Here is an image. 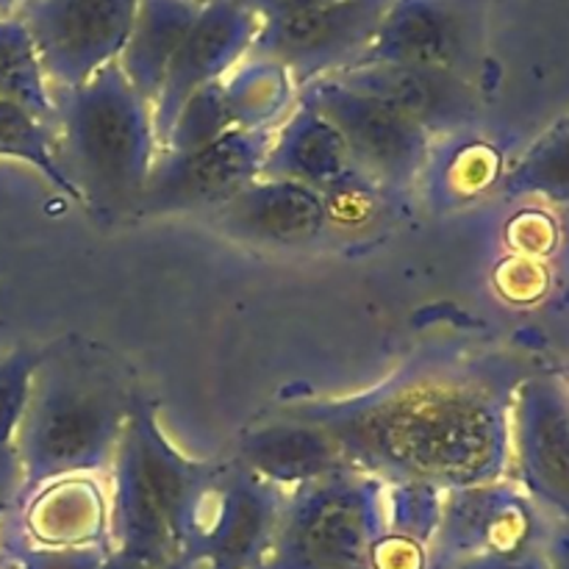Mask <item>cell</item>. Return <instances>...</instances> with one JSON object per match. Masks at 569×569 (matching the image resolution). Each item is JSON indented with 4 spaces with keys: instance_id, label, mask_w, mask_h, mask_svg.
Segmentation results:
<instances>
[{
    "instance_id": "11",
    "label": "cell",
    "mask_w": 569,
    "mask_h": 569,
    "mask_svg": "<svg viewBox=\"0 0 569 569\" xmlns=\"http://www.w3.org/2000/svg\"><path fill=\"white\" fill-rule=\"evenodd\" d=\"M287 498L233 459L217 467L200 509L189 569H261Z\"/></svg>"
},
{
    "instance_id": "24",
    "label": "cell",
    "mask_w": 569,
    "mask_h": 569,
    "mask_svg": "<svg viewBox=\"0 0 569 569\" xmlns=\"http://www.w3.org/2000/svg\"><path fill=\"white\" fill-rule=\"evenodd\" d=\"M506 198H539L569 206V120L545 133L503 178Z\"/></svg>"
},
{
    "instance_id": "25",
    "label": "cell",
    "mask_w": 569,
    "mask_h": 569,
    "mask_svg": "<svg viewBox=\"0 0 569 569\" xmlns=\"http://www.w3.org/2000/svg\"><path fill=\"white\" fill-rule=\"evenodd\" d=\"M233 128H237V122H233L231 109L226 103L220 78V81L209 83L200 92H194L183 103L176 122H172L170 133L161 142L159 153H189V150L206 148V144L217 142V139L226 137Z\"/></svg>"
},
{
    "instance_id": "13",
    "label": "cell",
    "mask_w": 569,
    "mask_h": 569,
    "mask_svg": "<svg viewBox=\"0 0 569 569\" xmlns=\"http://www.w3.org/2000/svg\"><path fill=\"white\" fill-rule=\"evenodd\" d=\"M548 528V517L517 483L498 481L453 489L442 495L428 559L431 569H445L467 556L542 548Z\"/></svg>"
},
{
    "instance_id": "22",
    "label": "cell",
    "mask_w": 569,
    "mask_h": 569,
    "mask_svg": "<svg viewBox=\"0 0 569 569\" xmlns=\"http://www.w3.org/2000/svg\"><path fill=\"white\" fill-rule=\"evenodd\" d=\"M0 98L53 128L56 92L20 17H0Z\"/></svg>"
},
{
    "instance_id": "26",
    "label": "cell",
    "mask_w": 569,
    "mask_h": 569,
    "mask_svg": "<svg viewBox=\"0 0 569 569\" xmlns=\"http://www.w3.org/2000/svg\"><path fill=\"white\" fill-rule=\"evenodd\" d=\"M48 348H17L0 356V459H17L14 439Z\"/></svg>"
},
{
    "instance_id": "14",
    "label": "cell",
    "mask_w": 569,
    "mask_h": 569,
    "mask_svg": "<svg viewBox=\"0 0 569 569\" xmlns=\"http://www.w3.org/2000/svg\"><path fill=\"white\" fill-rule=\"evenodd\" d=\"M259 28V17L233 0H203L198 20L178 48L159 100L153 103V133L159 148L183 103L203 87L226 78L250 53Z\"/></svg>"
},
{
    "instance_id": "6",
    "label": "cell",
    "mask_w": 569,
    "mask_h": 569,
    "mask_svg": "<svg viewBox=\"0 0 569 569\" xmlns=\"http://www.w3.org/2000/svg\"><path fill=\"white\" fill-rule=\"evenodd\" d=\"M276 128H233L217 142L189 153H159L133 220L170 214H209L261 178Z\"/></svg>"
},
{
    "instance_id": "2",
    "label": "cell",
    "mask_w": 569,
    "mask_h": 569,
    "mask_svg": "<svg viewBox=\"0 0 569 569\" xmlns=\"http://www.w3.org/2000/svg\"><path fill=\"white\" fill-rule=\"evenodd\" d=\"M217 467L187 459L159 426L153 400L133 392L109 472V548L139 565L189 569Z\"/></svg>"
},
{
    "instance_id": "5",
    "label": "cell",
    "mask_w": 569,
    "mask_h": 569,
    "mask_svg": "<svg viewBox=\"0 0 569 569\" xmlns=\"http://www.w3.org/2000/svg\"><path fill=\"white\" fill-rule=\"evenodd\" d=\"M387 481L342 470L300 487L283 506L261 569H376L387 533Z\"/></svg>"
},
{
    "instance_id": "1",
    "label": "cell",
    "mask_w": 569,
    "mask_h": 569,
    "mask_svg": "<svg viewBox=\"0 0 569 569\" xmlns=\"http://www.w3.org/2000/svg\"><path fill=\"white\" fill-rule=\"evenodd\" d=\"M520 365L495 353H417L387 381L281 411L326 428L353 470L437 492L509 481Z\"/></svg>"
},
{
    "instance_id": "28",
    "label": "cell",
    "mask_w": 569,
    "mask_h": 569,
    "mask_svg": "<svg viewBox=\"0 0 569 569\" xmlns=\"http://www.w3.org/2000/svg\"><path fill=\"white\" fill-rule=\"evenodd\" d=\"M233 3L248 9L250 14H256L261 22H264V20H276V17L295 14V11L315 9V6H322V3H333V0H233Z\"/></svg>"
},
{
    "instance_id": "7",
    "label": "cell",
    "mask_w": 569,
    "mask_h": 569,
    "mask_svg": "<svg viewBox=\"0 0 569 569\" xmlns=\"http://www.w3.org/2000/svg\"><path fill=\"white\" fill-rule=\"evenodd\" d=\"M392 0H333L261 22L250 59L283 67L295 89L350 70L365 56Z\"/></svg>"
},
{
    "instance_id": "9",
    "label": "cell",
    "mask_w": 569,
    "mask_h": 569,
    "mask_svg": "<svg viewBox=\"0 0 569 569\" xmlns=\"http://www.w3.org/2000/svg\"><path fill=\"white\" fill-rule=\"evenodd\" d=\"M298 98L309 100L331 120L359 170L378 189L403 192L420 181L431 161L433 142L420 126L333 76L311 81L300 89Z\"/></svg>"
},
{
    "instance_id": "8",
    "label": "cell",
    "mask_w": 569,
    "mask_h": 569,
    "mask_svg": "<svg viewBox=\"0 0 569 569\" xmlns=\"http://www.w3.org/2000/svg\"><path fill=\"white\" fill-rule=\"evenodd\" d=\"M483 48L487 0H392L353 67L415 64L476 81Z\"/></svg>"
},
{
    "instance_id": "23",
    "label": "cell",
    "mask_w": 569,
    "mask_h": 569,
    "mask_svg": "<svg viewBox=\"0 0 569 569\" xmlns=\"http://www.w3.org/2000/svg\"><path fill=\"white\" fill-rule=\"evenodd\" d=\"M0 159L22 161L37 170L56 192L70 198L72 203H81L76 183L61 164L53 128L3 98H0Z\"/></svg>"
},
{
    "instance_id": "10",
    "label": "cell",
    "mask_w": 569,
    "mask_h": 569,
    "mask_svg": "<svg viewBox=\"0 0 569 569\" xmlns=\"http://www.w3.org/2000/svg\"><path fill=\"white\" fill-rule=\"evenodd\" d=\"M139 0H28L20 11L53 92L120 59Z\"/></svg>"
},
{
    "instance_id": "27",
    "label": "cell",
    "mask_w": 569,
    "mask_h": 569,
    "mask_svg": "<svg viewBox=\"0 0 569 569\" xmlns=\"http://www.w3.org/2000/svg\"><path fill=\"white\" fill-rule=\"evenodd\" d=\"M445 569H553L542 548L511 550V553H478L453 561Z\"/></svg>"
},
{
    "instance_id": "18",
    "label": "cell",
    "mask_w": 569,
    "mask_h": 569,
    "mask_svg": "<svg viewBox=\"0 0 569 569\" xmlns=\"http://www.w3.org/2000/svg\"><path fill=\"white\" fill-rule=\"evenodd\" d=\"M233 461L287 495L333 472L353 470L326 428L281 409L239 433Z\"/></svg>"
},
{
    "instance_id": "16",
    "label": "cell",
    "mask_w": 569,
    "mask_h": 569,
    "mask_svg": "<svg viewBox=\"0 0 569 569\" xmlns=\"http://www.w3.org/2000/svg\"><path fill=\"white\" fill-rule=\"evenodd\" d=\"M261 176L315 189L331 203V211L333 203L378 192L376 183L353 161L342 133L303 98H298L292 111L276 128Z\"/></svg>"
},
{
    "instance_id": "17",
    "label": "cell",
    "mask_w": 569,
    "mask_h": 569,
    "mask_svg": "<svg viewBox=\"0 0 569 569\" xmlns=\"http://www.w3.org/2000/svg\"><path fill=\"white\" fill-rule=\"evenodd\" d=\"M206 220L226 237L259 248H306L331 228V203L315 189L283 178H256Z\"/></svg>"
},
{
    "instance_id": "21",
    "label": "cell",
    "mask_w": 569,
    "mask_h": 569,
    "mask_svg": "<svg viewBox=\"0 0 569 569\" xmlns=\"http://www.w3.org/2000/svg\"><path fill=\"white\" fill-rule=\"evenodd\" d=\"M222 94L237 128H278L298 103V89L283 67L244 56L226 78Z\"/></svg>"
},
{
    "instance_id": "15",
    "label": "cell",
    "mask_w": 569,
    "mask_h": 569,
    "mask_svg": "<svg viewBox=\"0 0 569 569\" xmlns=\"http://www.w3.org/2000/svg\"><path fill=\"white\" fill-rule=\"evenodd\" d=\"M342 83L381 100L420 126L428 137H456L472 131L483 114L478 83L448 70L415 64H365L337 72Z\"/></svg>"
},
{
    "instance_id": "19",
    "label": "cell",
    "mask_w": 569,
    "mask_h": 569,
    "mask_svg": "<svg viewBox=\"0 0 569 569\" xmlns=\"http://www.w3.org/2000/svg\"><path fill=\"white\" fill-rule=\"evenodd\" d=\"M3 526L37 548L109 545V495L98 478H61L3 517Z\"/></svg>"
},
{
    "instance_id": "12",
    "label": "cell",
    "mask_w": 569,
    "mask_h": 569,
    "mask_svg": "<svg viewBox=\"0 0 569 569\" xmlns=\"http://www.w3.org/2000/svg\"><path fill=\"white\" fill-rule=\"evenodd\" d=\"M517 487L550 522L569 520V387L559 376H526L511 409Z\"/></svg>"
},
{
    "instance_id": "20",
    "label": "cell",
    "mask_w": 569,
    "mask_h": 569,
    "mask_svg": "<svg viewBox=\"0 0 569 569\" xmlns=\"http://www.w3.org/2000/svg\"><path fill=\"white\" fill-rule=\"evenodd\" d=\"M203 0H139L122 48V76L150 106L159 100L172 59L198 20Z\"/></svg>"
},
{
    "instance_id": "29",
    "label": "cell",
    "mask_w": 569,
    "mask_h": 569,
    "mask_svg": "<svg viewBox=\"0 0 569 569\" xmlns=\"http://www.w3.org/2000/svg\"><path fill=\"white\" fill-rule=\"evenodd\" d=\"M545 556L553 569H569V520L550 522L545 537Z\"/></svg>"
},
{
    "instance_id": "3",
    "label": "cell",
    "mask_w": 569,
    "mask_h": 569,
    "mask_svg": "<svg viewBox=\"0 0 569 569\" xmlns=\"http://www.w3.org/2000/svg\"><path fill=\"white\" fill-rule=\"evenodd\" d=\"M131 400V389L103 361L48 348L14 439V506L61 478H109Z\"/></svg>"
},
{
    "instance_id": "4",
    "label": "cell",
    "mask_w": 569,
    "mask_h": 569,
    "mask_svg": "<svg viewBox=\"0 0 569 569\" xmlns=\"http://www.w3.org/2000/svg\"><path fill=\"white\" fill-rule=\"evenodd\" d=\"M53 133L89 214L106 226L133 220L159 144L153 106L128 83L117 61L81 87L56 92Z\"/></svg>"
},
{
    "instance_id": "30",
    "label": "cell",
    "mask_w": 569,
    "mask_h": 569,
    "mask_svg": "<svg viewBox=\"0 0 569 569\" xmlns=\"http://www.w3.org/2000/svg\"><path fill=\"white\" fill-rule=\"evenodd\" d=\"M20 495V465L17 459H0V522L14 509Z\"/></svg>"
},
{
    "instance_id": "31",
    "label": "cell",
    "mask_w": 569,
    "mask_h": 569,
    "mask_svg": "<svg viewBox=\"0 0 569 569\" xmlns=\"http://www.w3.org/2000/svg\"><path fill=\"white\" fill-rule=\"evenodd\" d=\"M28 0H0V17H17L26 9Z\"/></svg>"
}]
</instances>
